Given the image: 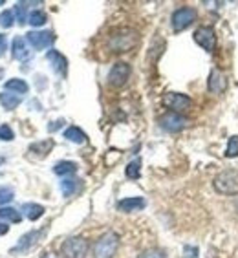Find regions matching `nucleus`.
<instances>
[{"mask_svg":"<svg viewBox=\"0 0 238 258\" xmlns=\"http://www.w3.org/2000/svg\"><path fill=\"white\" fill-rule=\"evenodd\" d=\"M139 42V33L132 28H119L110 35L108 48L114 53H125V51L134 50Z\"/></svg>","mask_w":238,"mask_h":258,"instance_id":"nucleus-1","label":"nucleus"},{"mask_svg":"<svg viewBox=\"0 0 238 258\" xmlns=\"http://www.w3.org/2000/svg\"><path fill=\"white\" fill-rule=\"evenodd\" d=\"M119 234L114 231L101 234L99 238L95 240L94 247H92V256L94 258H114V254L117 253L119 249Z\"/></svg>","mask_w":238,"mask_h":258,"instance_id":"nucleus-2","label":"nucleus"},{"mask_svg":"<svg viewBox=\"0 0 238 258\" xmlns=\"http://www.w3.org/2000/svg\"><path fill=\"white\" fill-rule=\"evenodd\" d=\"M214 190L223 196H234L238 194V170L229 169L220 172L213 181Z\"/></svg>","mask_w":238,"mask_h":258,"instance_id":"nucleus-3","label":"nucleus"},{"mask_svg":"<svg viewBox=\"0 0 238 258\" xmlns=\"http://www.w3.org/2000/svg\"><path fill=\"white\" fill-rule=\"evenodd\" d=\"M63 258H86L88 254V242L83 236H70L61 245Z\"/></svg>","mask_w":238,"mask_h":258,"instance_id":"nucleus-4","label":"nucleus"},{"mask_svg":"<svg viewBox=\"0 0 238 258\" xmlns=\"http://www.w3.org/2000/svg\"><path fill=\"white\" fill-rule=\"evenodd\" d=\"M196 17H198V13H196V10H194V8H180V10L174 11L172 17H170L172 30L176 31V33H178V31L187 30L189 26L196 20Z\"/></svg>","mask_w":238,"mask_h":258,"instance_id":"nucleus-5","label":"nucleus"},{"mask_svg":"<svg viewBox=\"0 0 238 258\" xmlns=\"http://www.w3.org/2000/svg\"><path fill=\"white\" fill-rule=\"evenodd\" d=\"M163 104L167 108H170V112H174V114H182V112H187L191 108L193 101H191V97H187L184 94L170 92V94H167L163 97Z\"/></svg>","mask_w":238,"mask_h":258,"instance_id":"nucleus-6","label":"nucleus"},{"mask_svg":"<svg viewBox=\"0 0 238 258\" xmlns=\"http://www.w3.org/2000/svg\"><path fill=\"white\" fill-rule=\"evenodd\" d=\"M159 126H161L163 130H167V132L176 134V132H182V130L187 126V119H185L182 114L167 112V114H163L161 117H159Z\"/></svg>","mask_w":238,"mask_h":258,"instance_id":"nucleus-7","label":"nucleus"},{"mask_svg":"<svg viewBox=\"0 0 238 258\" xmlns=\"http://www.w3.org/2000/svg\"><path fill=\"white\" fill-rule=\"evenodd\" d=\"M130 74H132V68L127 62H115L108 72V83L115 88L123 86L127 81H129Z\"/></svg>","mask_w":238,"mask_h":258,"instance_id":"nucleus-8","label":"nucleus"},{"mask_svg":"<svg viewBox=\"0 0 238 258\" xmlns=\"http://www.w3.org/2000/svg\"><path fill=\"white\" fill-rule=\"evenodd\" d=\"M44 233H46V229H37V231H30V233H26L24 236H20V240L17 242V245L11 249V254L26 253V251H30L35 243L44 236Z\"/></svg>","mask_w":238,"mask_h":258,"instance_id":"nucleus-9","label":"nucleus"},{"mask_svg":"<svg viewBox=\"0 0 238 258\" xmlns=\"http://www.w3.org/2000/svg\"><path fill=\"white\" fill-rule=\"evenodd\" d=\"M26 40L35 50H46V48H50L53 44L55 35L51 31H30L26 35Z\"/></svg>","mask_w":238,"mask_h":258,"instance_id":"nucleus-10","label":"nucleus"},{"mask_svg":"<svg viewBox=\"0 0 238 258\" xmlns=\"http://www.w3.org/2000/svg\"><path fill=\"white\" fill-rule=\"evenodd\" d=\"M194 40L205 51H213L214 46H216V33H214V30L211 26H202V28H198V30L194 31Z\"/></svg>","mask_w":238,"mask_h":258,"instance_id":"nucleus-11","label":"nucleus"},{"mask_svg":"<svg viewBox=\"0 0 238 258\" xmlns=\"http://www.w3.org/2000/svg\"><path fill=\"white\" fill-rule=\"evenodd\" d=\"M207 88L211 94H223V92H225V88H227V79H225V75H223L220 70L214 68L213 72L209 74Z\"/></svg>","mask_w":238,"mask_h":258,"instance_id":"nucleus-12","label":"nucleus"},{"mask_svg":"<svg viewBox=\"0 0 238 258\" xmlns=\"http://www.w3.org/2000/svg\"><path fill=\"white\" fill-rule=\"evenodd\" d=\"M11 53L15 57L17 60H30L31 59V50H30V44H28V40L22 39V37H15L13 39V44H11Z\"/></svg>","mask_w":238,"mask_h":258,"instance_id":"nucleus-13","label":"nucleus"},{"mask_svg":"<svg viewBox=\"0 0 238 258\" xmlns=\"http://www.w3.org/2000/svg\"><path fill=\"white\" fill-rule=\"evenodd\" d=\"M46 59L50 60L51 68H53L55 74H59L65 77L66 72H68V60H66V57L63 53H59V51H48V55H46Z\"/></svg>","mask_w":238,"mask_h":258,"instance_id":"nucleus-14","label":"nucleus"},{"mask_svg":"<svg viewBox=\"0 0 238 258\" xmlns=\"http://www.w3.org/2000/svg\"><path fill=\"white\" fill-rule=\"evenodd\" d=\"M147 202L143 198H139V196H132V198H123L117 202V211L121 213H136V211H141L145 209Z\"/></svg>","mask_w":238,"mask_h":258,"instance_id":"nucleus-15","label":"nucleus"},{"mask_svg":"<svg viewBox=\"0 0 238 258\" xmlns=\"http://www.w3.org/2000/svg\"><path fill=\"white\" fill-rule=\"evenodd\" d=\"M20 214H24L26 218L31 220V222H35V220H39L42 214H44V207L39 204H24L22 205V209H20Z\"/></svg>","mask_w":238,"mask_h":258,"instance_id":"nucleus-16","label":"nucleus"},{"mask_svg":"<svg viewBox=\"0 0 238 258\" xmlns=\"http://www.w3.org/2000/svg\"><path fill=\"white\" fill-rule=\"evenodd\" d=\"M39 2H19V4L13 8V15H15V20L19 22L20 26L22 24H26L28 22V8L30 6H37Z\"/></svg>","mask_w":238,"mask_h":258,"instance_id":"nucleus-17","label":"nucleus"},{"mask_svg":"<svg viewBox=\"0 0 238 258\" xmlns=\"http://www.w3.org/2000/svg\"><path fill=\"white\" fill-rule=\"evenodd\" d=\"M0 220H4L6 224H8V222H11V224H20L22 214H20V211H17V209L6 205V207H0Z\"/></svg>","mask_w":238,"mask_h":258,"instance_id":"nucleus-18","label":"nucleus"},{"mask_svg":"<svg viewBox=\"0 0 238 258\" xmlns=\"http://www.w3.org/2000/svg\"><path fill=\"white\" fill-rule=\"evenodd\" d=\"M20 101H22V97L17 94H11V92H2V94H0V104H2L6 110H15L20 104Z\"/></svg>","mask_w":238,"mask_h":258,"instance_id":"nucleus-19","label":"nucleus"},{"mask_svg":"<svg viewBox=\"0 0 238 258\" xmlns=\"http://www.w3.org/2000/svg\"><path fill=\"white\" fill-rule=\"evenodd\" d=\"M4 88L8 90V92H15L17 95L19 94L22 95V94H28L30 86H28V83H26L24 79H10L4 85Z\"/></svg>","mask_w":238,"mask_h":258,"instance_id":"nucleus-20","label":"nucleus"},{"mask_svg":"<svg viewBox=\"0 0 238 258\" xmlns=\"http://www.w3.org/2000/svg\"><path fill=\"white\" fill-rule=\"evenodd\" d=\"M79 187H81L79 179H75V178H65L61 181V190H63V194H65L66 198L74 196V194L79 190Z\"/></svg>","mask_w":238,"mask_h":258,"instance_id":"nucleus-21","label":"nucleus"},{"mask_svg":"<svg viewBox=\"0 0 238 258\" xmlns=\"http://www.w3.org/2000/svg\"><path fill=\"white\" fill-rule=\"evenodd\" d=\"M65 138L72 143H77V145H83L86 141V134L79 126H70V128L65 130Z\"/></svg>","mask_w":238,"mask_h":258,"instance_id":"nucleus-22","label":"nucleus"},{"mask_svg":"<svg viewBox=\"0 0 238 258\" xmlns=\"http://www.w3.org/2000/svg\"><path fill=\"white\" fill-rule=\"evenodd\" d=\"M53 172L57 176H70V174L77 172V163H74V161H59L53 167Z\"/></svg>","mask_w":238,"mask_h":258,"instance_id":"nucleus-23","label":"nucleus"},{"mask_svg":"<svg viewBox=\"0 0 238 258\" xmlns=\"http://www.w3.org/2000/svg\"><path fill=\"white\" fill-rule=\"evenodd\" d=\"M125 174H127L129 179H138L139 176H141V161H139V159L130 161V163L127 165V169H125Z\"/></svg>","mask_w":238,"mask_h":258,"instance_id":"nucleus-24","label":"nucleus"},{"mask_svg":"<svg viewBox=\"0 0 238 258\" xmlns=\"http://www.w3.org/2000/svg\"><path fill=\"white\" fill-rule=\"evenodd\" d=\"M46 20H48V17H46L44 11H33V13H30V17H28V22H30L33 28H40V26L46 24Z\"/></svg>","mask_w":238,"mask_h":258,"instance_id":"nucleus-25","label":"nucleus"},{"mask_svg":"<svg viewBox=\"0 0 238 258\" xmlns=\"http://www.w3.org/2000/svg\"><path fill=\"white\" fill-rule=\"evenodd\" d=\"M15 198V190L11 189V187H0V205H8L13 202Z\"/></svg>","mask_w":238,"mask_h":258,"instance_id":"nucleus-26","label":"nucleus"},{"mask_svg":"<svg viewBox=\"0 0 238 258\" xmlns=\"http://www.w3.org/2000/svg\"><path fill=\"white\" fill-rule=\"evenodd\" d=\"M138 258H167L163 249H158V247H150V249H145L141 253L138 254Z\"/></svg>","mask_w":238,"mask_h":258,"instance_id":"nucleus-27","label":"nucleus"},{"mask_svg":"<svg viewBox=\"0 0 238 258\" xmlns=\"http://www.w3.org/2000/svg\"><path fill=\"white\" fill-rule=\"evenodd\" d=\"M51 147H53V141H51V139H46V141H40V143H33L30 147V150L39 152V154H46V152L51 150Z\"/></svg>","mask_w":238,"mask_h":258,"instance_id":"nucleus-28","label":"nucleus"},{"mask_svg":"<svg viewBox=\"0 0 238 258\" xmlns=\"http://www.w3.org/2000/svg\"><path fill=\"white\" fill-rule=\"evenodd\" d=\"M13 24H15V15H13V11H10V10L2 11V13H0V26L8 30V28H11Z\"/></svg>","mask_w":238,"mask_h":258,"instance_id":"nucleus-29","label":"nucleus"},{"mask_svg":"<svg viewBox=\"0 0 238 258\" xmlns=\"http://www.w3.org/2000/svg\"><path fill=\"white\" fill-rule=\"evenodd\" d=\"M225 156H227V158H236L238 156V136H231V139L227 141Z\"/></svg>","mask_w":238,"mask_h":258,"instance_id":"nucleus-30","label":"nucleus"},{"mask_svg":"<svg viewBox=\"0 0 238 258\" xmlns=\"http://www.w3.org/2000/svg\"><path fill=\"white\" fill-rule=\"evenodd\" d=\"M13 138H15V134H13L11 126L2 124V126H0V141H13Z\"/></svg>","mask_w":238,"mask_h":258,"instance_id":"nucleus-31","label":"nucleus"},{"mask_svg":"<svg viewBox=\"0 0 238 258\" xmlns=\"http://www.w3.org/2000/svg\"><path fill=\"white\" fill-rule=\"evenodd\" d=\"M6 50H8V39L4 33H0V57L6 53Z\"/></svg>","mask_w":238,"mask_h":258,"instance_id":"nucleus-32","label":"nucleus"},{"mask_svg":"<svg viewBox=\"0 0 238 258\" xmlns=\"http://www.w3.org/2000/svg\"><path fill=\"white\" fill-rule=\"evenodd\" d=\"M63 124H65V119H57V121H53L51 124H48V130H50V132H55V130H59Z\"/></svg>","mask_w":238,"mask_h":258,"instance_id":"nucleus-33","label":"nucleus"},{"mask_svg":"<svg viewBox=\"0 0 238 258\" xmlns=\"http://www.w3.org/2000/svg\"><path fill=\"white\" fill-rule=\"evenodd\" d=\"M39 258H61V256L57 253H53V251H44Z\"/></svg>","mask_w":238,"mask_h":258,"instance_id":"nucleus-34","label":"nucleus"},{"mask_svg":"<svg viewBox=\"0 0 238 258\" xmlns=\"http://www.w3.org/2000/svg\"><path fill=\"white\" fill-rule=\"evenodd\" d=\"M8 231H10V225L0 222V236H2V234H8Z\"/></svg>","mask_w":238,"mask_h":258,"instance_id":"nucleus-35","label":"nucleus"},{"mask_svg":"<svg viewBox=\"0 0 238 258\" xmlns=\"http://www.w3.org/2000/svg\"><path fill=\"white\" fill-rule=\"evenodd\" d=\"M2 165H4V158H0V167H2Z\"/></svg>","mask_w":238,"mask_h":258,"instance_id":"nucleus-36","label":"nucleus"}]
</instances>
